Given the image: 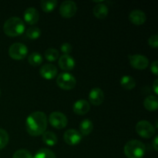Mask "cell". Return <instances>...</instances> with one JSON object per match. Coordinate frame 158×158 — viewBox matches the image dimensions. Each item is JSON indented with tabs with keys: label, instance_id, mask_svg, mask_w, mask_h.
<instances>
[{
	"label": "cell",
	"instance_id": "cell-1",
	"mask_svg": "<svg viewBox=\"0 0 158 158\" xmlns=\"http://www.w3.org/2000/svg\"><path fill=\"white\" fill-rule=\"evenodd\" d=\"M26 131L31 136L43 135L47 128V117L42 111H35L28 116L26 121Z\"/></svg>",
	"mask_w": 158,
	"mask_h": 158
},
{
	"label": "cell",
	"instance_id": "cell-2",
	"mask_svg": "<svg viewBox=\"0 0 158 158\" xmlns=\"http://www.w3.org/2000/svg\"><path fill=\"white\" fill-rule=\"evenodd\" d=\"M3 31L8 36H18L23 34L25 31V23L19 17H11L5 22L3 25Z\"/></svg>",
	"mask_w": 158,
	"mask_h": 158
},
{
	"label": "cell",
	"instance_id": "cell-3",
	"mask_svg": "<svg viewBox=\"0 0 158 158\" xmlns=\"http://www.w3.org/2000/svg\"><path fill=\"white\" fill-rule=\"evenodd\" d=\"M123 151L127 158H142L146 152V147L140 140H131L125 144Z\"/></svg>",
	"mask_w": 158,
	"mask_h": 158
},
{
	"label": "cell",
	"instance_id": "cell-4",
	"mask_svg": "<svg viewBox=\"0 0 158 158\" xmlns=\"http://www.w3.org/2000/svg\"><path fill=\"white\" fill-rule=\"evenodd\" d=\"M56 83L59 87L61 89L65 90H70L76 86L77 80L69 73H61L57 77Z\"/></svg>",
	"mask_w": 158,
	"mask_h": 158
},
{
	"label": "cell",
	"instance_id": "cell-5",
	"mask_svg": "<svg viewBox=\"0 0 158 158\" xmlns=\"http://www.w3.org/2000/svg\"><path fill=\"white\" fill-rule=\"evenodd\" d=\"M135 129L138 135L145 139H150L155 134V128L148 120H140L136 124Z\"/></svg>",
	"mask_w": 158,
	"mask_h": 158
},
{
	"label": "cell",
	"instance_id": "cell-6",
	"mask_svg": "<svg viewBox=\"0 0 158 158\" xmlns=\"http://www.w3.org/2000/svg\"><path fill=\"white\" fill-rule=\"evenodd\" d=\"M28 54V48L21 43H15L9 49V55L12 59L20 60L24 59Z\"/></svg>",
	"mask_w": 158,
	"mask_h": 158
},
{
	"label": "cell",
	"instance_id": "cell-7",
	"mask_svg": "<svg viewBox=\"0 0 158 158\" xmlns=\"http://www.w3.org/2000/svg\"><path fill=\"white\" fill-rule=\"evenodd\" d=\"M49 122L51 126L56 129H63L67 126L68 120L64 114L59 111L51 113L49 117Z\"/></svg>",
	"mask_w": 158,
	"mask_h": 158
},
{
	"label": "cell",
	"instance_id": "cell-8",
	"mask_svg": "<svg viewBox=\"0 0 158 158\" xmlns=\"http://www.w3.org/2000/svg\"><path fill=\"white\" fill-rule=\"evenodd\" d=\"M77 12V6L75 2L66 0L63 2L60 6V14L66 19L72 18Z\"/></svg>",
	"mask_w": 158,
	"mask_h": 158
},
{
	"label": "cell",
	"instance_id": "cell-9",
	"mask_svg": "<svg viewBox=\"0 0 158 158\" xmlns=\"http://www.w3.org/2000/svg\"><path fill=\"white\" fill-rule=\"evenodd\" d=\"M131 66L136 69L143 70L148 68L149 65V60L148 57L141 54H134L128 56Z\"/></svg>",
	"mask_w": 158,
	"mask_h": 158
},
{
	"label": "cell",
	"instance_id": "cell-10",
	"mask_svg": "<svg viewBox=\"0 0 158 158\" xmlns=\"http://www.w3.org/2000/svg\"><path fill=\"white\" fill-rule=\"evenodd\" d=\"M82 138H83V136L76 129L67 130L63 135V139H64L65 142L71 146H74V145L80 143L82 140Z\"/></svg>",
	"mask_w": 158,
	"mask_h": 158
},
{
	"label": "cell",
	"instance_id": "cell-11",
	"mask_svg": "<svg viewBox=\"0 0 158 158\" xmlns=\"http://www.w3.org/2000/svg\"><path fill=\"white\" fill-rule=\"evenodd\" d=\"M89 101L94 106H100L104 100V93L100 88L94 87L89 91Z\"/></svg>",
	"mask_w": 158,
	"mask_h": 158
},
{
	"label": "cell",
	"instance_id": "cell-12",
	"mask_svg": "<svg viewBox=\"0 0 158 158\" xmlns=\"http://www.w3.org/2000/svg\"><path fill=\"white\" fill-rule=\"evenodd\" d=\"M58 73L56 66L51 63H46L43 65L40 69V74L43 78L46 80H52L55 78Z\"/></svg>",
	"mask_w": 158,
	"mask_h": 158
},
{
	"label": "cell",
	"instance_id": "cell-13",
	"mask_svg": "<svg viewBox=\"0 0 158 158\" xmlns=\"http://www.w3.org/2000/svg\"><path fill=\"white\" fill-rule=\"evenodd\" d=\"M129 20L136 26H141L146 22V14L140 9H135L130 12Z\"/></svg>",
	"mask_w": 158,
	"mask_h": 158
},
{
	"label": "cell",
	"instance_id": "cell-14",
	"mask_svg": "<svg viewBox=\"0 0 158 158\" xmlns=\"http://www.w3.org/2000/svg\"><path fill=\"white\" fill-rule=\"evenodd\" d=\"M58 64L62 69L65 71H70L75 67V60L70 55H64L60 57Z\"/></svg>",
	"mask_w": 158,
	"mask_h": 158
},
{
	"label": "cell",
	"instance_id": "cell-15",
	"mask_svg": "<svg viewBox=\"0 0 158 158\" xmlns=\"http://www.w3.org/2000/svg\"><path fill=\"white\" fill-rule=\"evenodd\" d=\"M90 110V104L86 100H77L73 106V110L77 115H84Z\"/></svg>",
	"mask_w": 158,
	"mask_h": 158
},
{
	"label": "cell",
	"instance_id": "cell-16",
	"mask_svg": "<svg viewBox=\"0 0 158 158\" xmlns=\"http://www.w3.org/2000/svg\"><path fill=\"white\" fill-rule=\"evenodd\" d=\"M24 19L28 24L34 25L38 23L39 19H40V13L38 10L33 7H29L26 9L24 12Z\"/></svg>",
	"mask_w": 158,
	"mask_h": 158
},
{
	"label": "cell",
	"instance_id": "cell-17",
	"mask_svg": "<svg viewBox=\"0 0 158 158\" xmlns=\"http://www.w3.org/2000/svg\"><path fill=\"white\" fill-rule=\"evenodd\" d=\"M93 12H94V15L97 19H103L106 18V15H108L109 9H108V7L106 5H105L103 2H101L98 3V4H97L94 6Z\"/></svg>",
	"mask_w": 158,
	"mask_h": 158
},
{
	"label": "cell",
	"instance_id": "cell-18",
	"mask_svg": "<svg viewBox=\"0 0 158 158\" xmlns=\"http://www.w3.org/2000/svg\"><path fill=\"white\" fill-rule=\"evenodd\" d=\"M143 106L148 111H155L158 108V99L157 96L151 95L145 98Z\"/></svg>",
	"mask_w": 158,
	"mask_h": 158
},
{
	"label": "cell",
	"instance_id": "cell-19",
	"mask_svg": "<svg viewBox=\"0 0 158 158\" xmlns=\"http://www.w3.org/2000/svg\"><path fill=\"white\" fill-rule=\"evenodd\" d=\"M94 130V124L90 120H83L80 124V131L82 136H87L90 134Z\"/></svg>",
	"mask_w": 158,
	"mask_h": 158
},
{
	"label": "cell",
	"instance_id": "cell-20",
	"mask_svg": "<svg viewBox=\"0 0 158 158\" xmlns=\"http://www.w3.org/2000/svg\"><path fill=\"white\" fill-rule=\"evenodd\" d=\"M43 141L48 146H54L57 143L58 138L56 135L52 131H46L43 134Z\"/></svg>",
	"mask_w": 158,
	"mask_h": 158
},
{
	"label": "cell",
	"instance_id": "cell-21",
	"mask_svg": "<svg viewBox=\"0 0 158 158\" xmlns=\"http://www.w3.org/2000/svg\"><path fill=\"white\" fill-rule=\"evenodd\" d=\"M120 85L125 89L131 90V89H133L134 88H135L136 81L134 77H131V76H123L120 79Z\"/></svg>",
	"mask_w": 158,
	"mask_h": 158
},
{
	"label": "cell",
	"instance_id": "cell-22",
	"mask_svg": "<svg viewBox=\"0 0 158 158\" xmlns=\"http://www.w3.org/2000/svg\"><path fill=\"white\" fill-rule=\"evenodd\" d=\"M57 3L56 0H43L40 2V6L43 12L49 13L56 9Z\"/></svg>",
	"mask_w": 158,
	"mask_h": 158
},
{
	"label": "cell",
	"instance_id": "cell-23",
	"mask_svg": "<svg viewBox=\"0 0 158 158\" xmlns=\"http://www.w3.org/2000/svg\"><path fill=\"white\" fill-rule=\"evenodd\" d=\"M43 58L42 56V55L39 52H34L32 53H31L30 55L28 57V62H29V64L32 66H38L40 65H41V63H43Z\"/></svg>",
	"mask_w": 158,
	"mask_h": 158
},
{
	"label": "cell",
	"instance_id": "cell-24",
	"mask_svg": "<svg viewBox=\"0 0 158 158\" xmlns=\"http://www.w3.org/2000/svg\"><path fill=\"white\" fill-rule=\"evenodd\" d=\"M41 29L36 26H31L26 30V35L30 40H37L41 35Z\"/></svg>",
	"mask_w": 158,
	"mask_h": 158
},
{
	"label": "cell",
	"instance_id": "cell-25",
	"mask_svg": "<svg viewBox=\"0 0 158 158\" xmlns=\"http://www.w3.org/2000/svg\"><path fill=\"white\" fill-rule=\"evenodd\" d=\"M44 56L49 62H54L60 57V52L55 48H49L46 49Z\"/></svg>",
	"mask_w": 158,
	"mask_h": 158
},
{
	"label": "cell",
	"instance_id": "cell-26",
	"mask_svg": "<svg viewBox=\"0 0 158 158\" xmlns=\"http://www.w3.org/2000/svg\"><path fill=\"white\" fill-rule=\"evenodd\" d=\"M33 158H56V157L51 150L47 148H42L37 151Z\"/></svg>",
	"mask_w": 158,
	"mask_h": 158
},
{
	"label": "cell",
	"instance_id": "cell-27",
	"mask_svg": "<svg viewBox=\"0 0 158 158\" xmlns=\"http://www.w3.org/2000/svg\"><path fill=\"white\" fill-rule=\"evenodd\" d=\"M9 140V137L6 130L0 128V150L6 148Z\"/></svg>",
	"mask_w": 158,
	"mask_h": 158
},
{
	"label": "cell",
	"instance_id": "cell-28",
	"mask_svg": "<svg viewBox=\"0 0 158 158\" xmlns=\"http://www.w3.org/2000/svg\"><path fill=\"white\" fill-rule=\"evenodd\" d=\"M12 158H33L32 154L26 149H20L14 153Z\"/></svg>",
	"mask_w": 158,
	"mask_h": 158
},
{
	"label": "cell",
	"instance_id": "cell-29",
	"mask_svg": "<svg viewBox=\"0 0 158 158\" xmlns=\"http://www.w3.org/2000/svg\"><path fill=\"white\" fill-rule=\"evenodd\" d=\"M60 49H61L62 52L64 53V55H69V53L72 52L73 47H72V46H71L70 43H64L61 45V47H60Z\"/></svg>",
	"mask_w": 158,
	"mask_h": 158
},
{
	"label": "cell",
	"instance_id": "cell-30",
	"mask_svg": "<svg viewBox=\"0 0 158 158\" xmlns=\"http://www.w3.org/2000/svg\"><path fill=\"white\" fill-rule=\"evenodd\" d=\"M148 43H149L150 46L153 48H157L158 46V35H153L148 40Z\"/></svg>",
	"mask_w": 158,
	"mask_h": 158
},
{
	"label": "cell",
	"instance_id": "cell-31",
	"mask_svg": "<svg viewBox=\"0 0 158 158\" xmlns=\"http://www.w3.org/2000/svg\"><path fill=\"white\" fill-rule=\"evenodd\" d=\"M151 71L154 74V75H158V61L155 60L153 62L151 65Z\"/></svg>",
	"mask_w": 158,
	"mask_h": 158
},
{
	"label": "cell",
	"instance_id": "cell-32",
	"mask_svg": "<svg viewBox=\"0 0 158 158\" xmlns=\"http://www.w3.org/2000/svg\"><path fill=\"white\" fill-rule=\"evenodd\" d=\"M152 146L156 151H158V137H157V136H156V137H154V140H153V142H152Z\"/></svg>",
	"mask_w": 158,
	"mask_h": 158
},
{
	"label": "cell",
	"instance_id": "cell-33",
	"mask_svg": "<svg viewBox=\"0 0 158 158\" xmlns=\"http://www.w3.org/2000/svg\"><path fill=\"white\" fill-rule=\"evenodd\" d=\"M153 89H154L156 95H157L158 94V79H156V80H154V83H153Z\"/></svg>",
	"mask_w": 158,
	"mask_h": 158
},
{
	"label": "cell",
	"instance_id": "cell-34",
	"mask_svg": "<svg viewBox=\"0 0 158 158\" xmlns=\"http://www.w3.org/2000/svg\"><path fill=\"white\" fill-rule=\"evenodd\" d=\"M0 95H1V89H0Z\"/></svg>",
	"mask_w": 158,
	"mask_h": 158
}]
</instances>
